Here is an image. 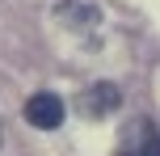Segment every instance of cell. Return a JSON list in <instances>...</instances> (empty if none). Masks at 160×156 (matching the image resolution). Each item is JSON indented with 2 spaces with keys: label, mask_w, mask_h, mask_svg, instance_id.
Returning a JSON list of instances; mask_svg holds the SVG:
<instances>
[{
  "label": "cell",
  "mask_w": 160,
  "mask_h": 156,
  "mask_svg": "<svg viewBox=\"0 0 160 156\" xmlns=\"http://www.w3.org/2000/svg\"><path fill=\"white\" fill-rule=\"evenodd\" d=\"M118 156H160V135H156L152 118H131L127 123Z\"/></svg>",
  "instance_id": "cell-1"
},
{
  "label": "cell",
  "mask_w": 160,
  "mask_h": 156,
  "mask_svg": "<svg viewBox=\"0 0 160 156\" xmlns=\"http://www.w3.org/2000/svg\"><path fill=\"white\" fill-rule=\"evenodd\" d=\"M118 101H122L118 84L97 80V84H88V89L80 93V114H84V118H105V114H114V110H118Z\"/></svg>",
  "instance_id": "cell-3"
},
{
  "label": "cell",
  "mask_w": 160,
  "mask_h": 156,
  "mask_svg": "<svg viewBox=\"0 0 160 156\" xmlns=\"http://www.w3.org/2000/svg\"><path fill=\"white\" fill-rule=\"evenodd\" d=\"M25 123L38 127V131H55V127L63 123V97H55V93H34V97L25 101Z\"/></svg>",
  "instance_id": "cell-2"
},
{
  "label": "cell",
  "mask_w": 160,
  "mask_h": 156,
  "mask_svg": "<svg viewBox=\"0 0 160 156\" xmlns=\"http://www.w3.org/2000/svg\"><path fill=\"white\" fill-rule=\"evenodd\" d=\"M0 135H4V131H0Z\"/></svg>",
  "instance_id": "cell-4"
}]
</instances>
